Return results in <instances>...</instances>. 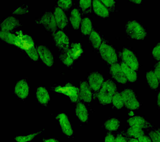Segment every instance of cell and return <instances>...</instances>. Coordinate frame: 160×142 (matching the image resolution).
<instances>
[{"mask_svg": "<svg viewBox=\"0 0 160 142\" xmlns=\"http://www.w3.org/2000/svg\"><path fill=\"white\" fill-rule=\"evenodd\" d=\"M16 35L18 37L16 47L26 52L32 61H38L39 55L37 49L32 37L28 35L23 34L21 30L17 31Z\"/></svg>", "mask_w": 160, "mask_h": 142, "instance_id": "cell-1", "label": "cell"}, {"mask_svg": "<svg viewBox=\"0 0 160 142\" xmlns=\"http://www.w3.org/2000/svg\"><path fill=\"white\" fill-rule=\"evenodd\" d=\"M117 90L116 83L111 80L104 82L97 96L100 104L105 105L112 103V97Z\"/></svg>", "mask_w": 160, "mask_h": 142, "instance_id": "cell-2", "label": "cell"}, {"mask_svg": "<svg viewBox=\"0 0 160 142\" xmlns=\"http://www.w3.org/2000/svg\"><path fill=\"white\" fill-rule=\"evenodd\" d=\"M126 33L132 39L143 40L147 33L142 25L136 20L129 21L125 26Z\"/></svg>", "mask_w": 160, "mask_h": 142, "instance_id": "cell-3", "label": "cell"}, {"mask_svg": "<svg viewBox=\"0 0 160 142\" xmlns=\"http://www.w3.org/2000/svg\"><path fill=\"white\" fill-rule=\"evenodd\" d=\"M99 52L102 59L108 64L111 65L117 63L118 58L116 50L110 45L108 44L105 40H102Z\"/></svg>", "mask_w": 160, "mask_h": 142, "instance_id": "cell-4", "label": "cell"}, {"mask_svg": "<svg viewBox=\"0 0 160 142\" xmlns=\"http://www.w3.org/2000/svg\"><path fill=\"white\" fill-rule=\"evenodd\" d=\"M120 93L123 100L124 105L127 109L135 110L139 108L140 103L132 90L126 88Z\"/></svg>", "mask_w": 160, "mask_h": 142, "instance_id": "cell-5", "label": "cell"}, {"mask_svg": "<svg viewBox=\"0 0 160 142\" xmlns=\"http://www.w3.org/2000/svg\"><path fill=\"white\" fill-rule=\"evenodd\" d=\"M37 24H41L48 31L55 33L58 27L54 14L51 12H46L39 19L36 20Z\"/></svg>", "mask_w": 160, "mask_h": 142, "instance_id": "cell-6", "label": "cell"}, {"mask_svg": "<svg viewBox=\"0 0 160 142\" xmlns=\"http://www.w3.org/2000/svg\"><path fill=\"white\" fill-rule=\"evenodd\" d=\"M88 83L94 93V96L97 98L98 94L104 83V78L98 72L90 73L88 78Z\"/></svg>", "mask_w": 160, "mask_h": 142, "instance_id": "cell-7", "label": "cell"}, {"mask_svg": "<svg viewBox=\"0 0 160 142\" xmlns=\"http://www.w3.org/2000/svg\"><path fill=\"white\" fill-rule=\"evenodd\" d=\"M55 45L61 51L67 50L70 47L69 39L62 31H58L52 34Z\"/></svg>", "mask_w": 160, "mask_h": 142, "instance_id": "cell-8", "label": "cell"}, {"mask_svg": "<svg viewBox=\"0 0 160 142\" xmlns=\"http://www.w3.org/2000/svg\"><path fill=\"white\" fill-rule=\"evenodd\" d=\"M121 57L124 63L134 70L138 71L139 66L138 60L132 51L128 48H123Z\"/></svg>", "mask_w": 160, "mask_h": 142, "instance_id": "cell-9", "label": "cell"}, {"mask_svg": "<svg viewBox=\"0 0 160 142\" xmlns=\"http://www.w3.org/2000/svg\"><path fill=\"white\" fill-rule=\"evenodd\" d=\"M62 94L68 96L72 103H77L79 101L80 89L72 83H67L63 86Z\"/></svg>", "mask_w": 160, "mask_h": 142, "instance_id": "cell-10", "label": "cell"}, {"mask_svg": "<svg viewBox=\"0 0 160 142\" xmlns=\"http://www.w3.org/2000/svg\"><path fill=\"white\" fill-rule=\"evenodd\" d=\"M38 53L44 63L48 67L52 66L54 63L52 53L46 45H40L37 48Z\"/></svg>", "mask_w": 160, "mask_h": 142, "instance_id": "cell-11", "label": "cell"}, {"mask_svg": "<svg viewBox=\"0 0 160 142\" xmlns=\"http://www.w3.org/2000/svg\"><path fill=\"white\" fill-rule=\"evenodd\" d=\"M110 70L112 78L118 83L126 84L128 81L121 68V65L118 63L111 65Z\"/></svg>", "mask_w": 160, "mask_h": 142, "instance_id": "cell-12", "label": "cell"}, {"mask_svg": "<svg viewBox=\"0 0 160 142\" xmlns=\"http://www.w3.org/2000/svg\"><path fill=\"white\" fill-rule=\"evenodd\" d=\"M56 119L58 120L64 134L68 137L72 136L73 130L67 115L64 113H60L56 117Z\"/></svg>", "mask_w": 160, "mask_h": 142, "instance_id": "cell-13", "label": "cell"}, {"mask_svg": "<svg viewBox=\"0 0 160 142\" xmlns=\"http://www.w3.org/2000/svg\"><path fill=\"white\" fill-rule=\"evenodd\" d=\"M58 28L61 30L64 29L68 24V20L65 12L59 7H56L54 12Z\"/></svg>", "mask_w": 160, "mask_h": 142, "instance_id": "cell-14", "label": "cell"}, {"mask_svg": "<svg viewBox=\"0 0 160 142\" xmlns=\"http://www.w3.org/2000/svg\"><path fill=\"white\" fill-rule=\"evenodd\" d=\"M29 92V86L26 80H21L16 83L14 92L19 98L22 100L26 99L28 95Z\"/></svg>", "mask_w": 160, "mask_h": 142, "instance_id": "cell-15", "label": "cell"}, {"mask_svg": "<svg viewBox=\"0 0 160 142\" xmlns=\"http://www.w3.org/2000/svg\"><path fill=\"white\" fill-rule=\"evenodd\" d=\"M127 123L131 127H136L141 129H148L152 128V125L146 120L143 117L134 116L127 120Z\"/></svg>", "mask_w": 160, "mask_h": 142, "instance_id": "cell-16", "label": "cell"}, {"mask_svg": "<svg viewBox=\"0 0 160 142\" xmlns=\"http://www.w3.org/2000/svg\"><path fill=\"white\" fill-rule=\"evenodd\" d=\"M80 99L86 103H90L92 100V91L87 81H81L80 84Z\"/></svg>", "mask_w": 160, "mask_h": 142, "instance_id": "cell-17", "label": "cell"}, {"mask_svg": "<svg viewBox=\"0 0 160 142\" xmlns=\"http://www.w3.org/2000/svg\"><path fill=\"white\" fill-rule=\"evenodd\" d=\"M21 26V23L17 18L13 17H8L1 24L2 30L10 31L16 29Z\"/></svg>", "mask_w": 160, "mask_h": 142, "instance_id": "cell-18", "label": "cell"}, {"mask_svg": "<svg viewBox=\"0 0 160 142\" xmlns=\"http://www.w3.org/2000/svg\"><path fill=\"white\" fill-rule=\"evenodd\" d=\"M36 97L38 101L41 105L47 106L50 100V96L48 91L44 87H39L36 91Z\"/></svg>", "mask_w": 160, "mask_h": 142, "instance_id": "cell-19", "label": "cell"}, {"mask_svg": "<svg viewBox=\"0 0 160 142\" xmlns=\"http://www.w3.org/2000/svg\"><path fill=\"white\" fill-rule=\"evenodd\" d=\"M92 4L94 12L99 17L103 18L109 17L110 12L101 1H93Z\"/></svg>", "mask_w": 160, "mask_h": 142, "instance_id": "cell-20", "label": "cell"}, {"mask_svg": "<svg viewBox=\"0 0 160 142\" xmlns=\"http://www.w3.org/2000/svg\"><path fill=\"white\" fill-rule=\"evenodd\" d=\"M76 113L78 118L81 122L86 123L87 122L88 119V112L86 105L82 102L79 101L77 103Z\"/></svg>", "mask_w": 160, "mask_h": 142, "instance_id": "cell-21", "label": "cell"}, {"mask_svg": "<svg viewBox=\"0 0 160 142\" xmlns=\"http://www.w3.org/2000/svg\"><path fill=\"white\" fill-rule=\"evenodd\" d=\"M0 38L8 44L13 45L16 47L17 46V36L9 31L1 30L0 32Z\"/></svg>", "mask_w": 160, "mask_h": 142, "instance_id": "cell-22", "label": "cell"}, {"mask_svg": "<svg viewBox=\"0 0 160 142\" xmlns=\"http://www.w3.org/2000/svg\"><path fill=\"white\" fill-rule=\"evenodd\" d=\"M70 20L74 29L76 30H78L82 21L79 10L78 8H74L72 10L70 15Z\"/></svg>", "mask_w": 160, "mask_h": 142, "instance_id": "cell-23", "label": "cell"}, {"mask_svg": "<svg viewBox=\"0 0 160 142\" xmlns=\"http://www.w3.org/2000/svg\"><path fill=\"white\" fill-rule=\"evenodd\" d=\"M68 51L70 56L74 60L78 59L83 52L81 43H71Z\"/></svg>", "mask_w": 160, "mask_h": 142, "instance_id": "cell-24", "label": "cell"}, {"mask_svg": "<svg viewBox=\"0 0 160 142\" xmlns=\"http://www.w3.org/2000/svg\"><path fill=\"white\" fill-rule=\"evenodd\" d=\"M121 66L128 81L131 83H134L136 81L137 79V75L135 71L130 68L123 62H121Z\"/></svg>", "mask_w": 160, "mask_h": 142, "instance_id": "cell-25", "label": "cell"}, {"mask_svg": "<svg viewBox=\"0 0 160 142\" xmlns=\"http://www.w3.org/2000/svg\"><path fill=\"white\" fill-rule=\"evenodd\" d=\"M146 78L150 88L153 90H156L158 87L159 82L152 71L147 72L146 74Z\"/></svg>", "mask_w": 160, "mask_h": 142, "instance_id": "cell-26", "label": "cell"}, {"mask_svg": "<svg viewBox=\"0 0 160 142\" xmlns=\"http://www.w3.org/2000/svg\"><path fill=\"white\" fill-rule=\"evenodd\" d=\"M81 33L83 36L90 34L92 30V22L91 19L87 17L82 18L81 23Z\"/></svg>", "mask_w": 160, "mask_h": 142, "instance_id": "cell-27", "label": "cell"}, {"mask_svg": "<svg viewBox=\"0 0 160 142\" xmlns=\"http://www.w3.org/2000/svg\"><path fill=\"white\" fill-rule=\"evenodd\" d=\"M89 40L94 49H98L102 43V39L98 32L94 29H92L90 34Z\"/></svg>", "mask_w": 160, "mask_h": 142, "instance_id": "cell-28", "label": "cell"}, {"mask_svg": "<svg viewBox=\"0 0 160 142\" xmlns=\"http://www.w3.org/2000/svg\"><path fill=\"white\" fill-rule=\"evenodd\" d=\"M120 125V121L116 118H112L108 120L104 124L105 129L109 132L117 130L118 129Z\"/></svg>", "mask_w": 160, "mask_h": 142, "instance_id": "cell-29", "label": "cell"}, {"mask_svg": "<svg viewBox=\"0 0 160 142\" xmlns=\"http://www.w3.org/2000/svg\"><path fill=\"white\" fill-rule=\"evenodd\" d=\"M68 50L61 51L59 58L64 65L67 67H70L73 64L74 60L69 53Z\"/></svg>", "mask_w": 160, "mask_h": 142, "instance_id": "cell-30", "label": "cell"}, {"mask_svg": "<svg viewBox=\"0 0 160 142\" xmlns=\"http://www.w3.org/2000/svg\"><path fill=\"white\" fill-rule=\"evenodd\" d=\"M126 133L129 136L132 138L134 137L136 138H138L145 135V132L142 129L134 127H131L129 128Z\"/></svg>", "mask_w": 160, "mask_h": 142, "instance_id": "cell-31", "label": "cell"}, {"mask_svg": "<svg viewBox=\"0 0 160 142\" xmlns=\"http://www.w3.org/2000/svg\"><path fill=\"white\" fill-rule=\"evenodd\" d=\"M45 129H42L40 131L38 132L37 133H32V134L28 135L26 136H16L14 138L15 140L18 142H28L31 141L34 139V138L36 136L41 134L42 132L44 131Z\"/></svg>", "mask_w": 160, "mask_h": 142, "instance_id": "cell-32", "label": "cell"}, {"mask_svg": "<svg viewBox=\"0 0 160 142\" xmlns=\"http://www.w3.org/2000/svg\"><path fill=\"white\" fill-rule=\"evenodd\" d=\"M112 103L113 105L118 110L121 109L124 106L122 97L121 93L119 92H116L113 95Z\"/></svg>", "mask_w": 160, "mask_h": 142, "instance_id": "cell-33", "label": "cell"}, {"mask_svg": "<svg viewBox=\"0 0 160 142\" xmlns=\"http://www.w3.org/2000/svg\"><path fill=\"white\" fill-rule=\"evenodd\" d=\"M79 6L82 13H85V14L91 13L92 1H80Z\"/></svg>", "mask_w": 160, "mask_h": 142, "instance_id": "cell-34", "label": "cell"}, {"mask_svg": "<svg viewBox=\"0 0 160 142\" xmlns=\"http://www.w3.org/2000/svg\"><path fill=\"white\" fill-rule=\"evenodd\" d=\"M57 3L59 7L65 11H68L72 5V2L71 1L60 0Z\"/></svg>", "mask_w": 160, "mask_h": 142, "instance_id": "cell-35", "label": "cell"}, {"mask_svg": "<svg viewBox=\"0 0 160 142\" xmlns=\"http://www.w3.org/2000/svg\"><path fill=\"white\" fill-rule=\"evenodd\" d=\"M105 7L108 10L109 12H112L114 11L116 2L114 1H101Z\"/></svg>", "mask_w": 160, "mask_h": 142, "instance_id": "cell-36", "label": "cell"}, {"mask_svg": "<svg viewBox=\"0 0 160 142\" xmlns=\"http://www.w3.org/2000/svg\"><path fill=\"white\" fill-rule=\"evenodd\" d=\"M29 12L28 6L26 4H23L21 7H19L12 13V14L17 15H23L28 13Z\"/></svg>", "mask_w": 160, "mask_h": 142, "instance_id": "cell-37", "label": "cell"}, {"mask_svg": "<svg viewBox=\"0 0 160 142\" xmlns=\"http://www.w3.org/2000/svg\"><path fill=\"white\" fill-rule=\"evenodd\" d=\"M152 55L154 59L160 61V43H159L153 48L152 51Z\"/></svg>", "mask_w": 160, "mask_h": 142, "instance_id": "cell-38", "label": "cell"}, {"mask_svg": "<svg viewBox=\"0 0 160 142\" xmlns=\"http://www.w3.org/2000/svg\"><path fill=\"white\" fill-rule=\"evenodd\" d=\"M148 135L152 142H160V136L154 130L150 131Z\"/></svg>", "mask_w": 160, "mask_h": 142, "instance_id": "cell-39", "label": "cell"}, {"mask_svg": "<svg viewBox=\"0 0 160 142\" xmlns=\"http://www.w3.org/2000/svg\"><path fill=\"white\" fill-rule=\"evenodd\" d=\"M116 142H128L127 138L122 131L118 133L116 138Z\"/></svg>", "mask_w": 160, "mask_h": 142, "instance_id": "cell-40", "label": "cell"}, {"mask_svg": "<svg viewBox=\"0 0 160 142\" xmlns=\"http://www.w3.org/2000/svg\"><path fill=\"white\" fill-rule=\"evenodd\" d=\"M154 67L155 70L154 72L160 83V61L156 63Z\"/></svg>", "mask_w": 160, "mask_h": 142, "instance_id": "cell-41", "label": "cell"}, {"mask_svg": "<svg viewBox=\"0 0 160 142\" xmlns=\"http://www.w3.org/2000/svg\"><path fill=\"white\" fill-rule=\"evenodd\" d=\"M105 142H116V138L112 133L108 132L105 138Z\"/></svg>", "mask_w": 160, "mask_h": 142, "instance_id": "cell-42", "label": "cell"}, {"mask_svg": "<svg viewBox=\"0 0 160 142\" xmlns=\"http://www.w3.org/2000/svg\"><path fill=\"white\" fill-rule=\"evenodd\" d=\"M138 139L139 142H152L150 137L147 135H142Z\"/></svg>", "mask_w": 160, "mask_h": 142, "instance_id": "cell-43", "label": "cell"}, {"mask_svg": "<svg viewBox=\"0 0 160 142\" xmlns=\"http://www.w3.org/2000/svg\"><path fill=\"white\" fill-rule=\"evenodd\" d=\"M122 132L123 134L126 136V138L127 139L128 142H139L138 139H137V138H133L132 137H130L127 134L126 132L125 131Z\"/></svg>", "mask_w": 160, "mask_h": 142, "instance_id": "cell-44", "label": "cell"}, {"mask_svg": "<svg viewBox=\"0 0 160 142\" xmlns=\"http://www.w3.org/2000/svg\"><path fill=\"white\" fill-rule=\"evenodd\" d=\"M43 142H59L57 140L53 138H49V139H42Z\"/></svg>", "mask_w": 160, "mask_h": 142, "instance_id": "cell-45", "label": "cell"}, {"mask_svg": "<svg viewBox=\"0 0 160 142\" xmlns=\"http://www.w3.org/2000/svg\"><path fill=\"white\" fill-rule=\"evenodd\" d=\"M157 105L160 109V91L158 95Z\"/></svg>", "mask_w": 160, "mask_h": 142, "instance_id": "cell-46", "label": "cell"}, {"mask_svg": "<svg viewBox=\"0 0 160 142\" xmlns=\"http://www.w3.org/2000/svg\"><path fill=\"white\" fill-rule=\"evenodd\" d=\"M130 2L134 3L135 4H141V2H142V1H137V0H135V1H130Z\"/></svg>", "mask_w": 160, "mask_h": 142, "instance_id": "cell-47", "label": "cell"}, {"mask_svg": "<svg viewBox=\"0 0 160 142\" xmlns=\"http://www.w3.org/2000/svg\"><path fill=\"white\" fill-rule=\"evenodd\" d=\"M154 130H155L158 133V134L160 136V128H158L157 129H154Z\"/></svg>", "mask_w": 160, "mask_h": 142, "instance_id": "cell-48", "label": "cell"}, {"mask_svg": "<svg viewBox=\"0 0 160 142\" xmlns=\"http://www.w3.org/2000/svg\"><path fill=\"white\" fill-rule=\"evenodd\" d=\"M129 115L131 116H133L134 115L133 112L132 111H130L128 113Z\"/></svg>", "mask_w": 160, "mask_h": 142, "instance_id": "cell-49", "label": "cell"}]
</instances>
